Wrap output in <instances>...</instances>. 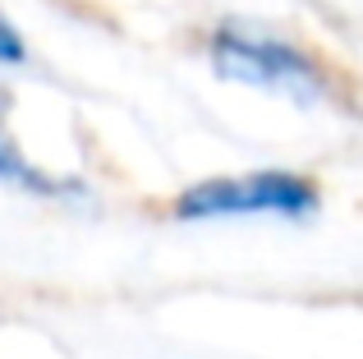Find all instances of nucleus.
<instances>
[{"instance_id": "1", "label": "nucleus", "mask_w": 363, "mask_h": 359, "mask_svg": "<svg viewBox=\"0 0 363 359\" xmlns=\"http://www.w3.org/2000/svg\"><path fill=\"white\" fill-rule=\"evenodd\" d=\"M207 65L216 79L244 83L253 92H272L294 106H318L331 97V74L308 46L257 18H221L207 28Z\"/></svg>"}, {"instance_id": "2", "label": "nucleus", "mask_w": 363, "mask_h": 359, "mask_svg": "<svg viewBox=\"0 0 363 359\" xmlns=\"http://www.w3.org/2000/svg\"><path fill=\"white\" fill-rule=\"evenodd\" d=\"M322 212V194L308 175L262 166V171H235V175H207L179 189L170 216L189 226H216V221H313Z\"/></svg>"}, {"instance_id": "3", "label": "nucleus", "mask_w": 363, "mask_h": 359, "mask_svg": "<svg viewBox=\"0 0 363 359\" xmlns=\"http://www.w3.org/2000/svg\"><path fill=\"white\" fill-rule=\"evenodd\" d=\"M0 184L28 198H46V203H88V184L79 175H55L37 166L5 125H0Z\"/></svg>"}, {"instance_id": "4", "label": "nucleus", "mask_w": 363, "mask_h": 359, "mask_svg": "<svg viewBox=\"0 0 363 359\" xmlns=\"http://www.w3.org/2000/svg\"><path fill=\"white\" fill-rule=\"evenodd\" d=\"M23 60H28V42L18 33V23L0 9V70H18Z\"/></svg>"}, {"instance_id": "5", "label": "nucleus", "mask_w": 363, "mask_h": 359, "mask_svg": "<svg viewBox=\"0 0 363 359\" xmlns=\"http://www.w3.org/2000/svg\"><path fill=\"white\" fill-rule=\"evenodd\" d=\"M9 111H14V92L5 88V79H0V125L9 120Z\"/></svg>"}]
</instances>
